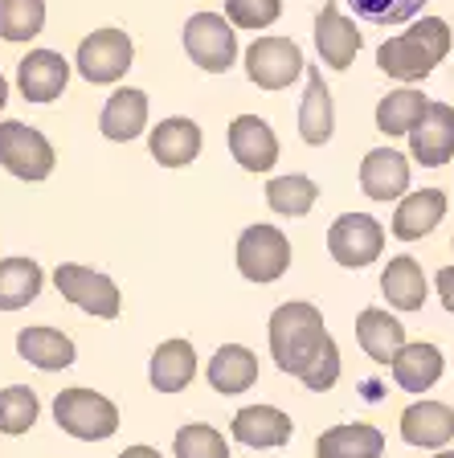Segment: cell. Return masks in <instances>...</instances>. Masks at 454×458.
Segmentation results:
<instances>
[{
  "mask_svg": "<svg viewBox=\"0 0 454 458\" xmlns=\"http://www.w3.org/2000/svg\"><path fill=\"white\" fill-rule=\"evenodd\" d=\"M356 340L377 364H393V356L406 348V327L381 307H364L356 319Z\"/></svg>",
  "mask_w": 454,
  "mask_h": 458,
  "instance_id": "obj_24",
  "label": "cell"
},
{
  "mask_svg": "<svg viewBox=\"0 0 454 458\" xmlns=\"http://www.w3.org/2000/svg\"><path fill=\"white\" fill-rule=\"evenodd\" d=\"M70 82V62L54 49H29L17 66V86L29 103H54Z\"/></svg>",
  "mask_w": 454,
  "mask_h": 458,
  "instance_id": "obj_12",
  "label": "cell"
},
{
  "mask_svg": "<svg viewBox=\"0 0 454 458\" xmlns=\"http://www.w3.org/2000/svg\"><path fill=\"white\" fill-rule=\"evenodd\" d=\"M409 156L422 168H442L454 156V106L430 103L426 114L417 119V127L409 131Z\"/></svg>",
  "mask_w": 454,
  "mask_h": 458,
  "instance_id": "obj_11",
  "label": "cell"
},
{
  "mask_svg": "<svg viewBox=\"0 0 454 458\" xmlns=\"http://www.w3.org/2000/svg\"><path fill=\"white\" fill-rule=\"evenodd\" d=\"M38 393L29 385H9L0 393V434H25V429L38 426Z\"/></svg>",
  "mask_w": 454,
  "mask_h": 458,
  "instance_id": "obj_33",
  "label": "cell"
},
{
  "mask_svg": "<svg viewBox=\"0 0 454 458\" xmlns=\"http://www.w3.org/2000/svg\"><path fill=\"white\" fill-rule=\"evenodd\" d=\"M229 152L246 172H270L278 164V140L266 119L258 114H237L229 123Z\"/></svg>",
  "mask_w": 454,
  "mask_h": 458,
  "instance_id": "obj_13",
  "label": "cell"
},
{
  "mask_svg": "<svg viewBox=\"0 0 454 458\" xmlns=\"http://www.w3.org/2000/svg\"><path fill=\"white\" fill-rule=\"evenodd\" d=\"M320 458H381L385 454V434L364 421H348V426H331L315 442Z\"/></svg>",
  "mask_w": 454,
  "mask_h": 458,
  "instance_id": "obj_22",
  "label": "cell"
},
{
  "mask_svg": "<svg viewBox=\"0 0 454 458\" xmlns=\"http://www.w3.org/2000/svg\"><path fill=\"white\" fill-rule=\"evenodd\" d=\"M446 54H450V25L442 17H422L409 33H398L377 49V66L389 78L422 82L434 74V66Z\"/></svg>",
  "mask_w": 454,
  "mask_h": 458,
  "instance_id": "obj_1",
  "label": "cell"
},
{
  "mask_svg": "<svg viewBox=\"0 0 454 458\" xmlns=\"http://www.w3.org/2000/svg\"><path fill=\"white\" fill-rule=\"evenodd\" d=\"M46 275L33 258H4L0 262V311H21L41 295Z\"/></svg>",
  "mask_w": 454,
  "mask_h": 458,
  "instance_id": "obj_29",
  "label": "cell"
},
{
  "mask_svg": "<svg viewBox=\"0 0 454 458\" xmlns=\"http://www.w3.org/2000/svg\"><path fill=\"white\" fill-rule=\"evenodd\" d=\"M315 49H320L323 66L331 70H348L360 54V33L336 4H323L315 17Z\"/></svg>",
  "mask_w": 454,
  "mask_h": 458,
  "instance_id": "obj_15",
  "label": "cell"
},
{
  "mask_svg": "<svg viewBox=\"0 0 454 458\" xmlns=\"http://www.w3.org/2000/svg\"><path fill=\"white\" fill-rule=\"evenodd\" d=\"M229 429H234V438L250 450L287 446L295 434L291 418H287L283 410H275V405H246V410H237L234 421H229Z\"/></svg>",
  "mask_w": 454,
  "mask_h": 458,
  "instance_id": "obj_14",
  "label": "cell"
},
{
  "mask_svg": "<svg viewBox=\"0 0 454 458\" xmlns=\"http://www.w3.org/2000/svg\"><path fill=\"white\" fill-rule=\"evenodd\" d=\"M254 381H258V356L250 348L226 344V348L213 352V360H209V385L218 393L234 397V393H246Z\"/></svg>",
  "mask_w": 454,
  "mask_h": 458,
  "instance_id": "obj_28",
  "label": "cell"
},
{
  "mask_svg": "<svg viewBox=\"0 0 454 458\" xmlns=\"http://www.w3.org/2000/svg\"><path fill=\"white\" fill-rule=\"evenodd\" d=\"M172 454L176 458H229V442L221 429L205 426V421H193V426H180L176 442H172Z\"/></svg>",
  "mask_w": 454,
  "mask_h": 458,
  "instance_id": "obj_34",
  "label": "cell"
},
{
  "mask_svg": "<svg viewBox=\"0 0 454 458\" xmlns=\"http://www.w3.org/2000/svg\"><path fill=\"white\" fill-rule=\"evenodd\" d=\"M46 29V0H0V38L33 41Z\"/></svg>",
  "mask_w": 454,
  "mask_h": 458,
  "instance_id": "obj_32",
  "label": "cell"
},
{
  "mask_svg": "<svg viewBox=\"0 0 454 458\" xmlns=\"http://www.w3.org/2000/svg\"><path fill=\"white\" fill-rule=\"evenodd\" d=\"M430 98L414 86H401V90H389L377 103V131L385 135H409L417 127V119L426 114Z\"/></svg>",
  "mask_w": 454,
  "mask_h": 458,
  "instance_id": "obj_30",
  "label": "cell"
},
{
  "mask_svg": "<svg viewBox=\"0 0 454 458\" xmlns=\"http://www.w3.org/2000/svg\"><path fill=\"white\" fill-rule=\"evenodd\" d=\"M446 217V192L442 189H422L401 197L398 213H393V238L398 242H417L434 233L438 221Z\"/></svg>",
  "mask_w": 454,
  "mask_h": 458,
  "instance_id": "obj_18",
  "label": "cell"
},
{
  "mask_svg": "<svg viewBox=\"0 0 454 458\" xmlns=\"http://www.w3.org/2000/svg\"><path fill=\"white\" fill-rule=\"evenodd\" d=\"M336 131V111H331V90L323 86V74L315 66H307V95L299 106V135L312 148H323Z\"/></svg>",
  "mask_w": 454,
  "mask_h": 458,
  "instance_id": "obj_25",
  "label": "cell"
},
{
  "mask_svg": "<svg viewBox=\"0 0 454 458\" xmlns=\"http://www.w3.org/2000/svg\"><path fill=\"white\" fill-rule=\"evenodd\" d=\"M328 250L340 267L360 270L381 258V250H385V229H381V221L369 217V213H344V217H336L328 229Z\"/></svg>",
  "mask_w": 454,
  "mask_h": 458,
  "instance_id": "obj_8",
  "label": "cell"
},
{
  "mask_svg": "<svg viewBox=\"0 0 454 458\" xmlns=\"http://www.w3.org/2000/svg\"><path fill=\"white\" fill-rule=\"evenodd\" d=\"M401 438L422 450H442L454 442V410L442 401H414L401 413Z\"/></svg>",
  "mask_w": 454,
  "mask_h": 458,
  "instance_id": "obj_16",
  "label": "cell"
},
{
  "mask_svg": "<svg viewBox=\"0 0 454 458\" xmlns=\"http://www.w3.org/2000/svg\"><path fill=\"white\" fill-rule=\"evenodd\" d=\"M299 381L307 385L312 393H328L331 385L340 381V348H336V340H331V335L323 340V348L315 352V360L299 372Z\"/></svg>",
  "mask_w": 454,
  "mask_h": 458,
  "instance_id": "obj_37",
  "label": "cell"
},
{
  "mask_svg": "<svg viewBox=\"0 0 454 458\" xmlns=\"http://www.w3.org/2000/svg\"><path fill=\"white\" fill-rule=\"evenodd\" d=\"M4 103H9V82H4V74H0V111H4Z\"/></svg>",
  "mask_w": 454,
  "mask_h": 458,
  "instance_id": "obj_40",
  "label": "cell"
},
{
  "mask_svg": "<svg viewBox=\"0 0 454 458\" xmlns=\"http://www.w3.org/2000/svg\"><path fill=\"white\" fill-rule=\"evenodd\" d=\"M381 291H385L389 307H398V311H422V307H426V275L417 267V258H409V254L389 258L385 275H381Z\"/></svg>",
  "mask_w": 454,
  "mask_h": 458,
  "instance_id": "obj_26",
  "label": "cell"
},
{
  "mask_svg": "<svg viewBox=\"0 0 454 458\" xmlns=\"http://www.w3.org/2000/svg\"><path fill=\"white\" fill-rule=\"evenodd\" d=\"M151 389L156 393H180L189 389L193 377H197V352H193L189 340H164L156 352H151Z\"/></svg>",
  "mask_w": 454,
  "mask_h": 458,
  "instance_id": "obj_21",
  "label": "cell"
},
{
  "mask_svg": "<svg viewBox=\"0 0 454 458\" xmlns=\"http://www.w3.org/2000/svg\"><path fill=\"white\" fill-rule=\"evenodd\" d=\"M348 4L369 25H406L426 9V0H348Z\"/></svg>",
  "mask_w": 454,
  "mask_h": 458,
  "instance_id": "obj_35",
  "label": "cell"
},
{
  "mask_svg": "<svg viewBox=\"0 0 454 458\" xmlns=\"http://www.w3.org/2000/svg\"><path fill=\"white\" fill-rule=\"evenodd\" d=\"M438 295H442V307L454 315V267L438 270Z\"/></svg>",
  "mask_w": 454,
  "mask_h": 458,
  "instance_id": "obj_38",
  "label": "cell"
},
{
  "mask_svg": "<svg viewBox=\"0 0 454 458\" xmlns=\"http://www.w3.org/2000/svg\"><path fill=\"white\" fill-rule=\"evenodd\" d=\"M184 54L209 74H226L237 62V33L234 21L221 13H197L184 25Z\"/></svg>",
  "mask_w": 454,
  "mask_h": 458,
  "instance_id": "obj_5",
  "label": "cell"
},
{
  "mask_svg": "<svg viewBox=\"0 0 454 458\" xmlns=\"http://www.w3.org/2000/svg\"><path fill=\"white\" fill-rule=\"evenodd\" d=\"M291 267V242H287L283 229L275 225H250L242 229L237 238V270L250 278V283H278Z\"/></svg>",
  "mask_w": 454,
  "mask_h": 458,
  "instance_id": "obj_4",
  "label": "cell"
},
{
  "mask_svg": "<svg viewBox=\"0 0 454 458\" xmlns=\"http://www.w3.org/2000/svg\"><path fill=\"white\" fill-rule=\"evenodd\" d=\"M107 140L115 143H132L135 135L148 127V95L135 90V86H119L103 106V119H99Z\"/></svg>",
  "mask_w": 454,
  "mask_h": 458,
  "instance_id": "obj_20",
  "label": "cell"
},
{
  "mask_svg": "<svg viewBox=\"0 0 454 458\" xmlns=\"http://www.w3.org/2000/svg\"><path fill=\"white\" fill-rule=\"evenodd\" d=\"M307 70V57L291 38H258L246 49V74L262 90H287Z\"/></svg>",
  "mask_w": 454,
  "mask_h": 458,
  "instance_id": "obj_9",
  "label": "cell"
},
{
  "mask_svg": "<svg viewBox=\"0 0 454 458\" xmlns=\"http://www.w3.org/2000/svg\"><path fill=\"white\" fill-rule=\"evenodd\" d=\"M328 340V327H323L320 307L312 303H283L270 315V356L283 372L299 377L307 364L315 360V352Z\"/></svg>",
  "mask_w": 454,
  "mask_h": 458,
  "instance_id": "obj_2",
  "label": "cell"
},
{
  "mask_svg": "<svg viewBox=\"0 0 454 458\" xmlns=\"http://www.w3.org/2000/svg\"><path fill=\"white\" fill-rule=\"evenodd\" d=\"M226 17L234 29H270L283 17V0H226Z\"/></svg>",
  "mask_w": 454,
  "mask_h": 458,
  "instance_id": "obj_36",
  "label": "cell"
},
{
  "mask_svg": "<svg viewBox=\"0 0 454 458\" xmlns=\"http://www.w3.org/2000/svg\"><path fill=\"white\" fill-rule=\"evenodd\" d=\"M17 352L41 372H62L74 364V340L62 335L57 327H21L17 332Z\"/></svg>",
  "mask_w": 454,
  "mask_h": 458,
  "instance_id": "obj_19",
  "label": "cell"
},
{
  "mask_svg": "<svg viewBox=\"0 0 454 458\" xmlns=\"http://www.w3.org/2000/svg\"><path fill=\"white\" fill-rule=\"evenodd\" d=\"M434 458H454V450H438V454Z\"/></svg>",
  "mask_w": 454,
  "mask_h": 458,
  "instance_id": "obj_41",
  "label": "cell"
},
{
  "mask_svg": "<svg viewBox=\"0 0 454 458\" xmlns=\"http://www.w3.org/2000/svg\"><path fill=\"white\" fill-rule=\"evenodd\" d=\"M360 189L373 200H398L409 189V160L393 148H373L360 164Z\"/></svg>",
  "mask_w": 454,
  "mask_h": 458,
  "instance_id": "obj_17",
  "label": "cell"
},
{
  "mask_svg": "<svg viewBox=\"0 0 454 458\" xmlns=\"http://www.w3.org/2000/svg\"><path fill=\"white\" fill-rule=\"evenodd\" d=\"M0 164L17 181H46L49 172H54V148H49V140L38 127L4 119L0 123Z\"/></svg>",
  "mask_w": 454,
  "mask_h": 458,
  "instance_id": "obj_7",
  "label": "cell"
},
{
  "mask_svg": "<svg viewBox=\"0 0 454 458\" xmlns=\"http://www.w3.org/2000/svg\"><path fill=\"white\" fill-rule=\"evenodd\" d=\"M54 418L78 442H103L119 429V410L95 389H62L54 397Z\"/></svg>",
  "mask_w": 454,
  "mask_h": 458,
  "instance_id": "obj_3",
  "label": "cell"
},
{
  "mask_svg": "<svg viewBox=\"0 0 454 458\" xmlns=\"http://www.w3.org/2000/svg\"><path fill=\"white\" fill-rule=\"evenodd\" d=\"M442 377V352L434 344H406L398 356H393V381L406 393H430Z\"/></svg>",
  "mask_w": 454,
  "mask_h": 458,
  "instance_id": "obj_27",
  "label": "cell"
},
{
  "mask_svg": "<svg viewBox=\"0 0 454 458\" xmlns=\"http://www.w3.org/2000/svg\"><path fill=\"white\" fill-rule=\"evenodd\" d=\"M132 57H135V46H132V38H127L124 29H99V33L82 38L74 66L86 82L111 86L132 70Z\"/></svg>",
  "mask_w": 454,
  "mask_h": 458,
  "instance_id": "obj_6",
  "label": "cell"
},
{
  "mask_svg": "<svg viewBox=\"0 0 454 458\" xmlns=\"http://www.w3.org/2000/svg\"><path fill=\"white\" fill-rule=\"evenodd\" d=\"M315 200H320V184L312 176H299V172L275 176L266 184V205L275 213H283V217H307L315 209Z\"/></svg>",
  "mask_w": 454,
  "mask_h": 458,
  "instance_id": "obj_31",
  "label": "cell"
},
{
  "mask_svg": "<svg viewBox=\"0 0 454 458\" xmlns=\"http://www.w3.org/2000/svg\"><path fill=\"white\" fill-rule=\"evenodd\" d=\"M54 286L66 295V303H74L78 311L95 315V319H115L119 315V286L111 283L107 275H99V270L90 267H74V262H66V267L54 270Z\"/></svg>",
  "mask_w": 454,
  "mask_h": 458,
  "instance_id": "obj_10",
  "label": "cell"
},
{
  "mask_svg": "<svg viewBox=\"0 0 454 458\" xmlns=\"http://www.w3.org/2000/svg\"><path fill=\"white\" fill-rule=\"evenodd\" d=\"M148 148L164 168H184V164H193L201 152V127L193 123V119H164V123H156V131L148 135Z\"/></svg>",
  "mask_w": 454,
  "mask_h": 458,
  "instance_id": "obj_23",
  "label": "cell"
},
{
  "mask_svg": "<svg viewBox=\"0 0 454 458\" xmlns=\"http://www.w3.org/2000/svg\"><path fill=\"white\" fill-rule=\"evenodd\" d=\"M119 458H164V454L160 450H151V446H127Z\"/></svg>",
  "mask_w": 454,
  "mask_h": 458,
  "instance_id": "obj_39",
  "label": "cell"
}]
</instances>
